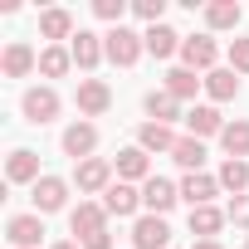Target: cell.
Segmentation results:
<instances>
[{
	"label": "cell",
	"mask_w": 249,
	"mask_h": 249,
	"mask_svg": "<svg viewBox=\"0 0 249 249\" xmlns=\"http://www.w3.org/2000/svg\"><path fill=\"white\" fill-rule=\"evenodd\" d=\"M103 44H107V59H112L117 69H132V64L142 59V49H147V39H142L137 30H127V25L107 30V35H103Z\"/></svg>",
	"instance_id": "obj_1"
},
{
	"label": "cell",
	"mask_w": 249,
	"mask_h": 249,
	"mask_svg": "<svg viewBox=\"0 0 249 249\" xmlns=\"http://www.w3.org/2000/svg\"><path fill=\"white\" fill-rule=\"evenodd\" d=\"M73 186H78L83 196H103V191L112 186V161H103V157L78 161V166H73Z\"/></svg>",
	"instance_id": "obj_2"
},
{
	"label": "cell",
	"mask_w": 249,
	"mask_h": 249,
	"mask_svg": "<svg viewBox=\"0 0 249 249\" xmlns=\"http://www.w3.org/2000/svg\"><path fill=\"white\" fill-rule=\"evenodd\" d=\"M69 230L78 234V244L93 239V234H103V230H107V210H103V200H78V210H69Z\"/></svg>",
	"instance_id": "obj_3"
},
{
	"label": "cell",
	"mask_w": 249,
	"mask_h": 249,
	"mask_svg": "<svg viewBox=\"0 0 249 249\" xmlns=\"http://www.w3.org/2000/svg\"><path fill=\"white\" fill-rule=\"evenodd\" d=\"M20 112H25V122L44 127V122L59 117V93H54V88H30V93L20 98Z\"/></svg>",
	"instance_id": "obj_4"
},
{
	"label": "cell",
	"mask_w": 249,
	"mask_h": 249,
	"mask_svg": "<svg viewBox=\"0 0 249 249\" xmlns=\"http://www.w3.org/2000/svg\"><path fill=\"white\" fill-rule=\"evenodd\" d=\"M69 54H73V64H78L83 73H93V69L107 59V44H103V35H93V30H78V35L69 39Z\"/></svg>",
	"instance_id": "obj_5"
},
{
	"label": "cell",
	"mask_w": 249,
	"mask_h": 249,
	"mask_svg": "<svg viewBox=\"0 0 249 249\" xmlns=\"http://www.w3.org/2000/svg\"><path fill=\"white\" fill-rule=\"evenodd\" d=\"M215 59H220V49H215L210 35H191V39L181 44V69H191V73H210Z\"/></svg>",
	"instance_id": "obj_6"
},
{
	"label": "cell",
	"mask_w": 249,
	"mask_h": 249,
	"mask_svg": "<svg viewBox=\"0 0 249 249\" xmlns=\"http://www.w3.org/2000/svg\"><path fill=\"white\" fill-rule=\"evenodd\" d=\"M166 244H171L166 215H137V225H132V249H166Z\"/></svg>",
	"instance_id": "obj_7"
},
{
	"label": "cell",
	"mask_w": 249,
	"mask_h": 249,
	"mask_svg": "<svg viewBox=\"0 0 249 249\" xmlns=\"http://www.w3.org/2000/svg\"><path fill=\"white\" fill-rule=\"evenodd\" d=\"M103 210H107V215H117V220H127V215H137V210H142V191H137V186H127V181H112V186L103 191Z\"/></svg>",
	"instance_id": "obj_8"
},
{
	"label": "cell",
	"mask_w": 249,
	"mask_h": 249,
	"mask_svg": "<svg viewBox=\"0 0 249 249\" xmlns=\"http://www.w3.org/2000/svg\"><path fill=\"white\" fill-rule=\"evenodd\" d=\"M112 171H117V181H127V186H147L152 181V161H147V152L142 147H122L117 152V161H112Z\"/></svg>",
	"instance_id": "obj_9"
},
{
	"label": "cell",
	"mask_w": 249,
	"mask_h": 249,
	"mask_svg": "<svg viewBox=\"0 0 249 249\" xmlns=\"http://www.w3.org/2000/svg\"><path fill=\"white\" fill-rule=\"evenodd\" d=\"M0 69H5V78H30L39 69V54L25 44V39H10L5 54H0Z\"/></svg>",
	"instance_id": "obj_10"
},
{
	"label": "cell",
	"mask_w": 249,
	"mask_h": 249,
	"mask_svg": "<svg viewBox=\"0 0 249 249\" xmlns=\"http://www.w3.org/2000/svg\"><path fill=\"white\" fill-rule=\"evenodd\" d=\"M69 200V181L64 176H39L35 181V215H54Z\"/></svg>",
	"instance_id": "obj_11"
},
{
	"label": "cell",
	"mask_w": 249,
	"mask_h": 249,
	"mask_svg": "<svg viewBox=\"0 0 249 249\" xmlns=\"http://www.w3.org/2000/svg\"><path fill=\"white\" fill-rule=\"evenodd\" d=\"M176 200H181V186L166 181V176H152V181L142 186V205H147V215H166Z\"/></svg>",
	"instance_id": "obj_12"
},
{
	"label": "cell",
	"mask_w": 249,
	"mask_h": 249,
	"mask_svg": "<svg viewBox=\"0 0 249 249\" xmlns=\"http://www.w3.org/2000/svg\"><path fill=\"white\" fill-rule=\"evenodd\" d=\"M5 239H10L15 249H39L44 220H39V215H10V220H5Z\"/></svg>",
	"instance_id": "obj_13"
},
{
	"label": "cell",
	"mask_w": 249,
	"mask_h": 249,
	"mask_svg": "<svg viewBox=\"0 0 249 249\" xmlns=\"http://www.w3.org/2000/svg\"><path fill=\"white\" fill-rule=\"evenodd\" d=\"M220 132H225V117H220V107L200 103V107H191V112H186V137L205 142V137H220Z\"/></svg>",
	"instance_id": "obj_14"
},
{
	"label": "cell",
	"mask_w": 249,
	"mask_h": 249,
	"mask_svg": "<svg viewBox=\"0 0 249 249\" xmlns=\"http://www.w3.org/2000/svg\"><path fill=\"white\" fill-rule=\"evenodd\" d=\"M93 152H98V127H93V122H73V127H64V157L88 161Z\"/></svg>",
	"instance_id": "obj_15"
},
{
	"label": "cell",
	"mask_w": 249,
	"mask_h": 249,
	"mask_svg": "<svg viewBox=\"0 0 249 249\" xmlns=\"http://www.w3.org/2000/svg\"><path fill=\"white\" fill-rule=\"evenodd\" d=\"M107 107H112V88L103 78H83L78 83V112L83 117H103Z\"/></svg>",
	"instance_id": "obj_16"
},
{
	"label": "cell",
	"mask_w": 249,
	"mask_h": 249,
	"mask_svg": "<svg viewBox=\"0 0 249 249\" xmlns=\"http://www.w3.org/2000/svg\"><path fill=\"white\" fill-rule=\"evenodd\" d=\"M5 181H10V186H35V181H39V157H35L30 147H15L10 161H5Z\"/></svg>",
	"instance_id": "obj_17"
},
{
	"label": "cell",
	"mask_w": 249,
	"mask_h": 249,
	"mask_svg": "<svg viewBox=\"0 0 249 249\" xmlns=\"http://www.w3.org/2000/svg\"><path fill=\"white\" fill-rule=\"evenodd\" d=\"M142 107H147V117H152V122H166V127H171L176 117H186V112H181V98H171L166 88H152V93L142 98Z\"/></svg>",
	"instance_id": "obj_18"
},
{
	"label": "cell",
	"mask_w": 249,
	"mask_h": 249,
	"mask_svg": "<svg viewBox=\"0 0 249 249\" xmlns=\"http://www.w3.org/2000/svg\"><path fill=\"white\" fill-rule=\"evenodd\" d=\"M215 196H220V181L205 176V171H191V176L181 181V200H191V210H196V205H210Z\"/></svg>",
	"instance_id": "obj_19"
},
{
	"label": "cell",
	"mask_w": 249,
	"mask_h": 249,
	"mask_svg": "<svg viewBox=\"0 0 249 249\" xmlns=\"http://www.w3.org/2000/svg\"><path fill=\"white\" fill-rule=\"evenodd\" d=\"M176 142H181V137L166 127V122H142V127H137V147H142L147 157H152V152H171Z\"/></svg>",
	"instance_id": "obj_20"
},
{
	"label": "cell",
	"mask_w": 249,
	"mask_h": 249,
	"mask_svg": "<svg viewBox=\"0 0 249 249\" xmlns=\"http://www.w3.org/2000/svg\"><path fill=\"white\" fill-rule=\"evenodd\" d=\"M142 39H147V54H157V59H171V54H181V44H186L171 25H147Z\"/></svg>",
	"instance_id": "obj_21"
},
{
	"label": "cell",
	"mask_w": 249,
	"mask_h": 249,
	"mask_svg": "<svg viewBox=\"0 0 249 249\" xmlns=\"http://www.w3.org/2000/svg\"><path fill=\"white\" fill-rule=\"evenodd\" d=\"M220 147H225V157H234V161H244V157H249V122H244V117L225 122V132H220Z\"/></svg>",
	"instance_id": "obj_22"
},
{
	"label": "cell",
	"mask_w": 249,
	"mask_h": 249,
	"mask_svg": "<svg viewBox=\"0 0 249 249\" xmlns=\"http://www.w3.org/2000/svg\"><path fill=\"white\" fill-rule=\"evenodd\" d=\"M39 35H44V39H54V44H59V39H73V15H69L64 5L44 10V15H39Z\"/></svg>",
	"instance_id": "obj_23"
},
{
	"label": "cell",
	"mask_w": 249,
	"mask_h": 249,
	"mask_svg": "<svg viewBox=\"0 0 249 249\" xmlns=\"http://www.w3.org/2000/svg\"><path fill=\"white\" fill-rule=\"evenodd\" d=\"M225 210H215V205H196L191 210V234H200V239H215L220 230H225Z\"/></svg>",
	"instance_id": "obj_24"
},
{
	"label": "cell",
	"mask_w": 249,
	"mask_h": 249,
	"mask_svg": "<svg viewBox=\"0 0 249 249\" xmlns=\"http://www.w3.org/2000/svg\"><path fill=\"white\" fill-rule=\"evenodd\" d=\"M69 69H73L69 44H49V49H39V73H44V78H64Z\"/></svg>",
	"instance_id": "obj_25"
},
{
	"label": "cell",
	"mask_w": 249,
	"mask_h": 249,
	"mask_svg": "<svg viewBox=\"0 0 249 249\" xmlns=\"http://www.w3.org/2000/svg\"><path fill=\"white\" fill-rule=\"evenodd\" d=\"M220 191H230V196H244L249 191V161H234V157H225V166H220Z\"/></svg>",
	"instance_id": "obj_26"
},
{
	"label": "cell",
	"mask_w": 249,
	"mask_h": 249,
	"mask_svg": "<svg viewBox=\"0 0 249 249\" xmlns=\"http://www.w3.org/2000/svg\"><path fill=\"white\" fill-rule=\"evenodd\" d=\"M244 10L234 5V0H215V5H205V25L210 30H239Z\"/></svg>",
	"instance_id": "obj_27"
},
{
	"label": "cell",
	"mask_w": 249,
	"mask_h": 249,
	"mask_svg": "<svg viewBox=\"0 0 249 249\" xmlns=\"http://www.w3.org/2000/svg\"><path fill=\"white\" fill-rule=\"evenodd\" d=\"M205 93H210L215 103H230V98L239 93V78H234V69H210V73H205Z\"/></svg>",
	"instance_id": "obj_28"
},
{
	"label": "cell",
	"mask_w": 249,
	"mask_h": 249,
	"mask_svg": "<svg viewBox=\"0 0 249 249\" xmlns=\"http://www.w3.org/2000/svg\"><path fill=\"white\" fill-rule=\"evenodd\" d=\"M171 161H176V166H186V176H191V171H200V166H205V142L181 137V142L171 147Z\"/></svg>",
	"instance_id": "obj_29"
},
{
	"label": "cell",
	"mask_w": 249,
	"mask_h": 249,
	"mask_svg": "<svg viewBox=\"0 0 249 249\" xmlns=\"http://www.w3.org/2000/svg\"><path fill=\"white\" fill-rule=\"evenodd\" d=\"M196 88H205V78H196L191 69H171V73H166V93H171V98L186 103V98H196Z\"/></svg>",
	"instance_id": "obj_30"
},
{
	"label": "cell",
	"mask_w": 249,
	"mask_h": 249,
	"mask_svg": "<svg viewBox=\"0 0 249 249\" xmlns=\"http://www.w3.org/2000/svg\"><path fill=\"white\" fill-rule=\"evenodd\" d=\"M93 15H98V20H107V25L117 30V25H122V15H127V5H122V0H93Z\"/></svg>",
	"instance_id": "obj_31"
},
{
	"label": "cell",
	"mask_w": 249,
	"mask_h": 249,
	"mask_svg": "<svg viewBox=\"0 0 249 249\" xmlns=\"http://www.w3.org/2000/svg\"><path fill=\"white\" fill-rule=\"evenodd\" d=\"M132 15H137V20H147V25H161L166 0H137V5H132Z\"/></svg>",
	"instance_id": "obj_32"
},
{
	"label": "cell",
	"mask_w": 249,
	"mask_h": 249,
	"mask_svg": "<svg viewBox=\"0 0 249 249\" xmlns=\"http://www.w3.org/2000/svg\"><path fill=\"white\" fill-rule=\"evenodd\" d=\"M230 69L234 73H249V39H234L230 44Z\"/></svg>",
	"instance_id": "obj_33"
},
{
	"label": "cell",
	"mask_w": 249,
	"mask_h": 249,
	"mask_svg": "<svg viewBox=\"0 0 249 249\" xmlns=\"http://www.w3.org/2000/svg\"><path fill=\"white\" fill-rule=\"evenodd\" d=\"M225 215H230V220H234V225H239V230H249V196H234V200H230V210H225Z\"/></svg>",
	"instance_id": "obj_34"
},
{
	"label": "cell",
	"mask_w": 249,
	"mask_h": 249,
	"mask_svg": "<svg viewBox=\"0 0 249 249\" xmlns=\"http://www.w3.org/2000/svg\"><path fill=\"white\" fill-rule=\"evenodd\" d=\"M83 249H112V234L103 230V234H93V239H83Z\"/></svg>",
	"instance_id": "obj_35"
},
{
	"label": "cell",
	"mask_w": 249,
	"mask_h": 249,
	"mask_svg": "<svg viewBox=\"0 0 249 249\" xmlns=\"http://www.w3.org/2000/svg\"><path fill=\"white\" fill-rule=\"evenodd\" d=\"M196 249H225L220 239H196Z\"/></svg>",
	"instance_id": "obj_36"
},
{
	"label": "cell",
	"mask_w": 249,
	"mask_h": 249,
	"mask_svg": "<svg viewBox=\"0 0 249 249\" xmlns=\"http://www.w3.org/2000/svg\"><path fill=\"white\" fill-rule=\"evenodd\" d=\"M54 249H83V244H78V239H59Z\"/></svg>",
	"instance_id": "obj_37"
},
{
	"label": "cell",
	"mask_w": 249,
	"mask_h": 249,
	"mask_svg": "<svg viewBox=\"0 0 249 249\" xmlns=\"http://www.w3.org/2000/svg\"><path fill=\"white\" fill-rule=\"evenodd\" d=\"M244 249H249V239H244Z\"/></svg>",
	"instance_id": "obj_38"
}]
</instances>
